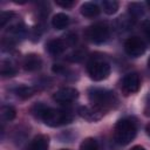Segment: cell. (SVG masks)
Returning a JSON list of instances; mask_svg holds the SVG:
<instances>
[{"label": "cell", "instance_id": "cell-1", "mask_svg": "<svg viewBox=\"0 0 150 150\" xmlns=\"http://www.w3.org/2000/svg\"><path fill=\"white\" fill-rule=\"evenodd\" d=\"M32 114L49 127H60L73 121V115L70 111L49 108L42 103L34 104L32 107Z\"/></svg>", "mask_w": 150, "mask_h": 150}, {"label": "cell", "instance_id": "cell-2", "mask_svg": "<svg viewBox=\"0 0 150 150\" xmlns=\"http://www.w3.org/2000/svg\"><path fill=\"white\" fill-rule=\"evenodd\" d=\"M88 97L94 108L100 111L111 109L117 103V97L114 91L103 88H90L88 90Z\"/></svg>", "mask_w": 150, "mask_h": 150}, {"label": "cell", "instance_id": "cell-3", "mask_svg": "<svg viewBox=\"0 0 150 150\" xmlns=\"http://www.w3.org/2000/svg\"><path fill=\"white\" fill-rule=\"evenodd\" d=\"M136 130V124L131 120H120L114 129V139L120 145H127L135 138Z\"/></svg>", "mask_w": 150, "mask_h": 150}, {"label": "cell", "instance_id": "cell-4", "mask_svg": "<svg viewBox=\"0 0 150 150\" xmlns=\"http://www.w3.org/2000/svg\"><path fill=\"white\" fill-rule=\"evenodd\" d=\"M88 75L94 81H102L105 80L110 74V66L108 62L102 60H94L88 63L87 66Z\"/></svg>", "mask_w": 150, "mask_h": 150}, {"label": "cell", "instance_id": "cell-5", "mask_svg": "<svg viewBox=\"0 0 150 150\" xmlns=\"http://www.w3.org/2000/svg\"><path fill=\"white\" fill-rule=\"evenodd\" d=\"M109 35H110L109 27L107 26V23H103V22L94 23L93 26L88 27V29L86 32L87 39L94 43L105 42L109 39Z\"/></svg>", "mask_w": 150, "mask_h": 150}, {"label": "cell", "instance_id": "cell-6", "mask_svg": "<svg viewBox=\"0 0 150 150\" xmlns=\"http://www.w3.org/2000/svg\"><path fill=\"white\" fill-rule=\"evenodd\" d=\"M124 50L129 56L137 57V56H141L145 52V45L142 39L137 38V36H131L125 40Z\"/></svg>", "mask_w": 150, "mask_h": 150}, {"label": "cell", "instance_id": "cell-7", "mask_svg": "<svg viewBox=\"0 0 150 150\" xmlns=\"http://www.w3.org/2000/svg\"><path fill=\"white\" fill-rule=\"evenodd\" d=\"M139 86H141V80H139V76L137 73H129L127 74L123 80H122V90L125 95H130V94H134L136 91H138L139 89Z\"/></svg>", "mask_w": 150, "mask_h": 150}, {"label": "cell", "instance_id": "cell-8", "mask_svg": "<svg viewBox=\"0 0 150 150\" xmlns=\"http://www.w3.org/2000/svg\"><path fill=\"white\" fill-rule=\"evenodd\" d=\"M77 97H79V91L75 88H70V87L59 89L53 96V98L59 103H69L75 101Z\"/></svg>", "mask_w": 150, "mask_h": 150}, {"label": "cell", "instance_id": "cell-9", "mask_svg": "<svg viewBox=\"0 0 150 150\" xmlns=\"http://www.w3.org/2000/svg\"><path fill=\"white\" fill-rule=\"evenodd\" d=\"M22 64H23L25 70H27V71H35V70L41 68L42 60H41V57L38 54L30 53V54H27L25 56Z\"/></svg>", "mask_w": 150, "mask_h": 150}, {"label": "cell", "instance_id": "cell-10", "mask_svg": "<svg viewBox=\"0 0 150 150\" xmlns=\"http://www.w3.org/2000/svg\"><path fill=\"white\" fill-rule=\"evenodd\" d=\"M67 42L66 40H61V39H53L50 41L47 42L46 45V50L50 54V55H60L62 54L66 48H67Z\"/></svg>", "mask_w": 150, "mask_h": 150}, {"label": "cell", "instance_id": "cell-11", "mask_svg": "<svg viewBox=\"0 0 150 150\" xmlns=\"http://www.w3.org/2000/svg\"><path fill=\"white\" fill-rule=\"evenodd\" d=\"M79 115L87 121L95 122L102 117V111H100L98 109H96L94 107L93 108L91 107H81L79 109Z\"/></svg>", "mask_w": 150, "mask_h": 150}, {"label": "cell", "instance_id": "cell-12", "mask_svg": "<svg viewBox=\"0 0 150 150\" xmlns=\"http://www.w3.org/2000/svg\"><path fill=\"white\" fill-rule=\"evenodd\" d=\"M49 138L46 135H38L30 143V150H48Z\"/></svg>", "mask_w": 150, "mask_h": 150}, {"label": "cell", "instance_id": "cell-13", "mask_svg": "<svg viewBox=\"0 0 150 150\" xmlns=\"http://www.w3.org/2000/svg\"><path fill=\"white\" fill-rule=\"evenodd\" d=\"M100 13V7L94 4V2H84L81 6V14L87 18H94L98 15Z\"/></svg>", "mask_w": 150, "mask_h": 150}, {"label": "cell", "instance_id": "cell-14", "mask_svg": "<svg viewBox=\"0 0 150 150\" xmlns=\"http://www.w3.org/2000/svg\"><path fill=\"white\" fill-rule=\"evenodd\" d=\"M68 23H69V16L66 15L64 13H57L52 19V25L56 29H63L64 27L68 26Z\"/></svg>", "mask_w": 150, "mask_h": 150}, {"label": "cell", "instance_id": "cell-15", "mask_svg": "<svg viewBox=\"0 0 150 150\" xmlns=\"http://www.w3.org/2000/svg\"><path fill=\"white\" fill-rule=\"evenodd\" d=\"M15 74H16L15 66L11 61L4 60L1 62V75L5 76V77H8V76H14Z\"/></svg>", "mask_w": 150, "mask_h": 150}, {"label": "cell", "instance_id": "cell-16", "mask_svg": "<svg viewBox=\"0 0 150 150\" xmlns=\"http://www.w3.org/2000/svg\"><path fill=\"white\" fill-rule=\"evenodd\" d=\"M102 7L105 14H115L118 9V2L115 0H103L102 1Z\"/></svg>", "mask_w": 150, "mask_h": 150}, {"label": "cell", "instance_id": "cell-17", "mask_svg": "<svg viewBox=\"0 0 150 150\" xmlns=\"http://www.w3.org/2000/svg\"><path fill=\"white\" fill-rule=\"evenodd\" d=\"M34 88H32V87H27V86H21V87H18L16 89H15V94H16V96L18 97H20V98H28V97H30L33 94H34Z\"/></svg>", "mask_w": 150, "mask_h": 150}, {"label": "cell", "instance_id": "cell-18", "mask_svg": "<svg viewBox=\"0 0 150 150\" xmlns=\"http://www.w3.org/2000/svg\"><path fill=\"white\" fill-rule=\"evenodd\" d=\"M16 115L15 109L12 105H2L1 107V117L5 121H12Z\"/></svg>", "mask_w": 150, "mask_h": 150}, {"label": "cell", "instance_id": "cell-19", "mask_svg": "<svg viewBox=\"0 0 150 150\" xmlns=\"http://www.w3.org/2000/svg\"><path fill=\"white\" fill-rule=\"evenodd\" d=\"M80 150H98V143L95 138L88 137L81 143Z\"/></svg>", "mask_w": 150, "mask_h": 150}, {"label": "cell", "instance_id": "cell-20", "mask_svg": "<svg viewBox=\"0 0 150 150\" xmlns=\"http://www.w3.org/2000/svg\"><path fill=\"white\" fill-rule=\"evenodd\" d=\"M129 13L131 18H138L143 14V8L139 4H130L129 5Z\"/></svg>", "mask_w": 150, "mask_h": 150}, {"label": "cell", "instance_id": "cell-21", "mask_svg": "<svg viewBox=\"0 0 150 150\" xmlns=\"http://www.w3.org/2000/svg\"><path fill=\"white\" fill-rule=\"evenodd\" d=\"M15 14L13 12H2L0 14V26L1 27H5V25L12 20V18L14 16Z\"/></svg>", "mask_w": 150, "mask_h": 150}, {"label": "cell", "instance_id": "cell-22", "mask_svg": "<svg viewBox=\"0 0 150 150\" xmlns=\"http://www.w3.org/2000/svg\"><path fill=\"white\" fill-rule=\"evenodd\" d=\"M142 32L144 33V35L146 36L148 41L150 42V18L149 19H145L143 22H142Z\"/></svg>", "mask_w": 150, "mask_h": 150}, {"label": "cell", "instance_id": "cell-23", "mask_svg": "<svg viewBox=\"0 0 150 150\" xmlns=\"http://www.w3.org/2000/svg\"><path fill=\"white\" fill-rule=\"evenodd\" d=\"M83 56H84V54H83L81 50H76V52L71 53V54L68 56V60H70V61H73V62H79V61H81V60L83 59Z\"/></svg>", "mask_w": 150, "mask_h": 150}, {"label": "cell", "instance_id": "cell-24", "mask_svg": "<svg viewBox=\"0 0 150 150\" xmlns=\"http://www.w3.org/2000/svg\"><path fill=\"white\" fill-rule=\"evenodd\" d=\"M55 4L60 7H63V8H70V7H73L74 1H71V0H56Z\"/></svg>", "mask_w": 150, "mask_h": 150}, {"label": "cell", "instance_id": "cell-25", "mask_svg": "<svg viewBox=\"0 0 150 150\" xmlns=\"http://www.w3.org/2000/svg\"><path fill=\"white\" fill-rule=\"evenodd\" d=\"M52 69H53L54 73H57V74H61V73H64L66 71V68L62 67L61 64H54Z\"/></svg>", "mask_w": 150, "mask_h": 150}, {"label": "cell", "instance_id": "cell-26", "mask_svg": "<svg viewBox=\"0 0 150 150\" xmlns=\"http://www.w3.org/2000/svg\"><path fill=\"white\" fill-rule=\"evenodd\" d=\"M144 115L145 116H150V96L145 103V107H144Z\"/></svg>", "mask_w": 150, "mask_h": 150}, {"label": "cell", "instance_id": "cell-27", "mask_svg": "<svg viewBox=\"0 0 150 150\" xmlns=\"http://www.w3.org/2000/svg\"><path fill=\"white\" fill-rule=\"evenodd\" d=\"M130 150H145L143 146H141V145H135V146H132Z\"/></svg>", "mask_w": 150, "mask_h": 150}, {"label": "cell", "instance_id": "cell-28", "mask_svg": "<svg viewBox=\"0 0 150 150\" xmlns=\"http://www.w3.org/2000/svg\"><path fill=\"white\" fill-rule=\"evenodd\" d=\"M145 131H146V134H148V136L150 137V123L146 125V128H145Z\"/></svg>", "mask_w": 150, "mask_h": 150}, {"label": "cell", "instance_id": "cell-29", "mask_svg": "<svg viewBox=\"0 0 150 150\" xmlns=\"http://www.w3.org/2000/svg\"><path fill=\"white\" fill-rule=\"evenodd\" d=\"M148 67L150 68V57H149V60H148Z\"/></svg>", "mask_w": 150, "mask_h": 150}, {"label": "cell", "instance_id": "cell-30", "mask_svg": "<svg viewBox=\"0 0 150 150\" xmlns=\"http://www.w3.org/2000/svg\"><path fill=\"white\" fill-rule=\"evenodd\" d=\"M148 5H149V6H150V1H148Z\"/></svg>", "mask_w": 150, "mask_h": 150}, {"label": "cell", "instance_id": "cell-31", "mask_svg": "<svg viewBox=\"0 0 150 150\" xmlns=\"http://www.w3.org/2000/svg\"><path fill=\"white\" fill-rule=\"evenodd\" d=\"M62 150H67V149H62Z\"/></svg>", "mask_w": 150, "mask_h": 150}]
</instances>
